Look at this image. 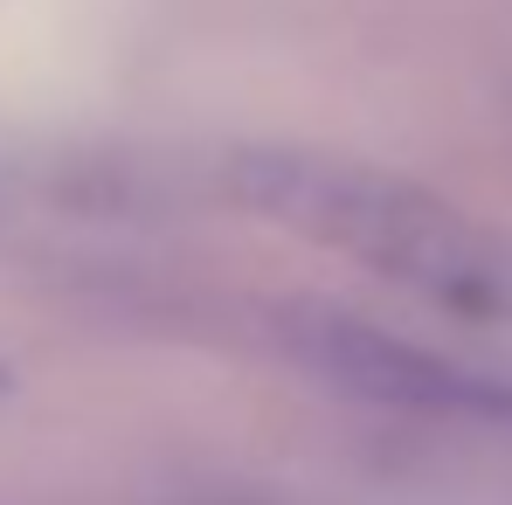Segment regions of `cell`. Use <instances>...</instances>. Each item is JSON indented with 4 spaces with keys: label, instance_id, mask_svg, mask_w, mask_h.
Returning <instances> with one entry per match:
<instances>
[{
    "label": "cell",
    "instance_id": "1",
    "mask_svg": "<svg viewBox=\"0 0 512 505\" xmlns=\"http://www.w3.org/2000/svg\"><path fill=\"white\" fill-rule=\"evenodd\" d=\"M243 194L270 215H291L319 236L346 243L353 256L381 263L388 277H409L436 298L457 305H499L512 298V270L485 236H471L457 215H443L416 187L374 180L346 167H312V160H256L243 173Z\"/></svg>",
    "mask_w": 512,
    "mask_h": 505
}]
</instances>
